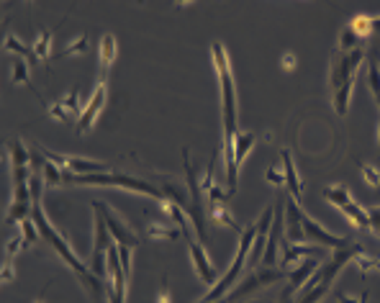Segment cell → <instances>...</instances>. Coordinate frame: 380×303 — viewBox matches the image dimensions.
<instances>
[{"label": "cell", "mask_w": 380, "mask_h": 303, "mask_svg": "<svg viewBox=\"0 0 380 303\" xmlns=\"http://www.w3.org/2000/svg\"><path fill=\"white\" fill-rule=\"evenodd\" d=\"M116 36L114 34H106L100 39V49H98V57H100V80H108V72H111V65L116 60Z\"/></svg>", "instance_id": "d6986e66"}, {"label": "cell", "mask_w": 380, "mask_h": 303, "mask_svg": "<svg viewBox=\"0 0 380 303\" xmlns=\"http://www.w3.org/2000/svg\"><path fill=\"white\" fill-rule=\"evenodd\" d=\"M119 257H121V268L126 272V277L131 275V247H121L119 244Z\"/></svg>", "instance_id": "4dcf8cb0"}, {"label": "cell", "mask_w": 380, "mask_h": 303, "mask_svg": "<svg viewBox=\"0 0 380 303\" xmlns=\"http://www.w3.org/2000/svg\"><path fill=\"white\" fill-rule=\"evenodd\" d=\"M106 101H108V80H98V88H95V93H93V98H90V103H87V108L82 111L80 121H77V134L90 131V126L95 123V119H98V114L103 111Z\"/></svg>", "instance_id": "7c38bea8"}, {"label": "cell", "mask_w": 380, "mask_h": 303, "mask_svg": "<svg viewBox=\"0 0 380 303\" xmlns=\"http://www.w3.org/2000/svg\"><path fill=\"white\" fill-rule=\"evenodd\" d=\"M254 234H257V224H252L249 229H244L241 231V244H239V252H237V257H234V263H232V268L224 272V277L219 280V285H214L211 288V293H208L206 298L200 303H214V301H221V298L227 296L229 293V288L232 285H237V280H239V272H241V268L247 265V260H249V252H252V244H254Z\"/></svg>", "instance_id": "277c9868"}, {"label": "cell", "mask_w": 380, "mask_h": 303, "mask_svg": "<svg viewBox=\"0 0 380 303\" xmlns=\"http://www.w3.org/2000/svg\"><path fill=\"white\" fill-rule=\"evenodd\" d=\"M87 52V34L77 36V41H72L70 47H65L60 54H57V60H65V57H72V54H85Z\"/></svg>", "instance_id": "4316f807"}, {"label": "cell", "mask_w": 380, "mask_h": 303, "mask_svg": "<svg viewBox=\"0 0 380 303\" xmlns=\"http://www.w3.org/2000/svg\"><path fill=\"white\" fill-rule=\"evenodd\" d=\"M367 216H370V231H375L380 236V206H373V209L367 211Z\"/></svg>", "instance_id": "e575fe53"}, {"label": "cell", "mask_w": 380, "mask_h": 303, "mask_svg": "<svg viewBox=\"0 0 380 303\" xmlns=\"http://www.w3.org/2000/svg\"><path fill=\"white\" fill-rule=\"evenodd\" d=\"M183 165H185L188 190H190V211H188V216L193 219V226H195V231H198L200 242L206 244L208 234H206V224H203V209H200V185H198V175H195V167H193V162H190V152H188V149H183Z\"/></svg>", "instance_id": "ba28073f"}, {"label": "cell", "mask_w": 380, "mask_h": 303, "mask_svg": "<svg viewBox=\"0 0 380 303\" xmlns=\"http://www.w3.org/2000/svg\"><path fill=\"white\" fill-rule=\"evenodd\" d=\"M291 296H293V293H288V290H283V293H281V301H278V303H295Z\"/></svg>", "instance_id": "74e56055"}, {"label": "cell", "mask_w": 380, "mask_h": 303, "mask_svg": "<svg viewBox=\"0 0 380 303\" xmlns=\"http://www.w3.org/2000/svg\"><path fill=\"white\" fill-rule=\"evenodd\" d=\"M362 57H365L362 47L352 49V52H342V57H340V54L334 57L332 70H329V77H332V88L334 90L344 88V85H352L354 72H357V67H360Z\"/></svg>", "instance_id": "52a82bcc"}, {"label": "cell", "mask_w": 380, "mask_h": 303, "mask_svg": "<svg viewBox=\"0 0 380 303\" xmlns=\"http://www.w3.org/2000/svg\"><path fill=\"white\" fill-rule=\"evenodd\" d=\"M316 268H319V263H316L314 257H308V260H303V263H300V268H295L293 272H288V285H286L288 293H295L298 288H303V283H306L308 277L314 275Z\"/></svg>", "instance_id": "ac0fdd59"}, {"label": "cell", "mask_w": 380, "mask_h": 303, "mask_svg": "<svg viewBox=\"0 0 380 303\" xmlns=\"http://www.w3.org/2000/svg\"><path fill=\"white\" fill-rule=\"evenodd\" d=\"M208 214H211V219H214L216 224H221V226H227V229L237 231V234H241V226L237 224V219H234L232 209H229V203H208Z\"/></svg>", "instance_id": "ffe728a7"}, {"label": "cell", "mask_w": 380, "mask_h": 303, "mask_svg": "<svg viewBox=\"0 0 380 303\" xmlns=\"http://www.w3.org/2000/svg\"><path fill=\"white\" fill-rule=\"evenodd\" d=\"M286 226H288V242L303 244V242H314V244H329L332 250H344L349 247L347 236H337L332 231H327L321 224H316L311 216H306L298 209L295 198L286 201Z\"/></svg>", "instance_id": "3957f363"}, {"label": "cell", "mask_w": 380, "mask_h": 303, "mask_svg": "<svg viewBox=\"0 0 380 303\" xmlns=\"http://www.w3.org/2000/svg\"><path fill=\"white\" fill-rule=\"evenodd\" d=\"M185 239H188V252H190V260H193V268H195V272H198V277L206 285H216V268L211 265V260H208L206 250H203L200 244H195V239L190 234H185Z\"/></svg>", "instance_id": "4fadbf2b"}, {"label": "cell", "mask_w": 380, "mask_h": 303, "mask_svg": "<svg viewBox=\"0 0 380 303\" xmlns=\"http://www.w3.org/2000/svg\"><path fill=\"white\" fill-rule=\"evenodd\" d=\"M31 219H33V224H36V229H39V234H41V242H47L49 247H52V250L57 252V255H60L62 260H65V263L75 270V272H77L80 283L85 285L90 296H93V298H103V293H106V283H103V280L95 275L93 270H90V265H82L80 257L70 250V244H67L65 239H62L60 231H57L52 224H49L47 214H44V209H41L39 203H33Z\"/></svg>", "instance_id": "7a4b0ae2"}, {"label": "cell", "mask_w": 380, "mask_h": 303, "mask_svg": "<svg viewBox=\"0 0 380 303\" xmlns=\"http://www.w3.org/2000/svg\"><path fill=\"white\" fill-rule=\"evenodd\" d=\"M254 144H257V134H254V131L237 134V142H234V162H237V167H239L241 162L247 160V155L252 152Z\"/></svg>", "instance_id": "7402d4cb"}, {"label": "cell", "mask_w": 380, "mask_h": 303, "mask_svg": "<svg viewBox=\"0 0 380 303\" xmlns=\"http://www.w3.org/2000/svg\"><path fill=\"white\" fill-rule=\"evenodd\" d=\"M93 209L103 214V219H106V224H108V231H111V236L116 239V244H121V247H131V250L139 244L136 231H134L114 209H108L106 201H93Z\"/></svg>", "instance_id": "30bf717a"}, {"label": "cell", "mask_w": 380, "mask_h": 303, "mask_svg": "<svg viewBox=\"0 0 380 303\" xmlns=\"http://www.w3.org/2000/svg\"><path fill=\"white\" fill-rule=\"evenodd\" d=\"M147 234L152 239H165V242H175L178 236H183V231L175 226L173 221H152L147 226Z\"/></svg>", "instance_id": "44dd1931"}, {"label": "cell", "mask_w": 380, "mask_h": 303, "mask_svg": "<svg viewBox=\"0 0 380 303\" xmlns=\"http://www.w3.org/2000/svg\"><path fill=\"white\" fill-rule=\"evenodd\" d=\"M157 303H173V290H170V277H162L160 293H157Z\"/></svg>", "instance_id": "f546056e"}, {"label": "cell", "mask_w": 380, "mask_h": 303, "mask_svg": "<svg viewBox=\"0 0 380 303\" xmlns=\"http://www.w3.org/2000/svg\"><path fill=\"white\" fill-rule=\"evenodd\" d=\"M6 49L8 52H16L18 57H23L26 62H36V54H33V47H26V44H21L16 36H8L6 39Z\"/></svg>", "instance_id": "d4e9b609"}, {"label": "cell", "mask_w": 380, "mask_h": 303, "mask_svg": "<svg viewBox=\"0 0 380 303\" xmlns=\"http://www.w3.org/2000/svg\"><path fill=\"white\" fill-rule=\"evenodd\" d=\"M47 111H49V116H52L54 121H62V123L72 121V116L80 111V93H77V88L70 90L62 101L47 103Z\"/></svg>", "instance_id": "9a60e30c"}, {"label": "cell", "mask_w": 380, "mask_h": 303, "mask_svg": "<svg viewBox=\"0 0 380 303\" xmlns=\"http://www.w3.org/2000/svg\"><path fill=\"white\" fill-rule=\"evenodd\" d=\"M273 216H275V203L270 209H265L262 219L257 221V234H254V244H252V252H249V265H257L262 260L267 250V234H270V226H273Z\"/></svg>", "instance_id": "5bb4252c"}, {"label": "cell", "mask_w": 380, "mask_h": 303, "mask_svg": "<svg viewBox=\"0 0 380 303\" xmlns=\"http://www.w3.org/2000/svg\"><path fill=\"white\" fill-rule=\"evenodd\" d=\"M288 272L286 270H278V268H260V270H254L252 275L247 277V280H241L237 288L232 290V293H227V296L221 298L219 303H241L244 298H249L252 293H257V290L267 288V285H273V283H281V280H286Z\"/></svg>", "instance_id": "5b68a950"}, {"label": "cell", "mask_w": 380, "mask_h": 303, "mask_svg": "<svg viewBox=\"0 0 380 303\" xmlns=\"http://www.w3.org/2000/svg\"><path fill=\"white\" fill-rule=\"evenodd\" d=\"M11 77H13L16 85H28V67H26V62H23V60H13Z\"/></svg>", "instance_id": "f1b7e54d"}, {"label": "cell", "mask_w": 380, "mask_h": 303, "mask_svg": "<svg viewBox=\"0 0 380 303\" xmlns=\"http://www.w3.org/2000/svg\"><path fill=\"white\" fill-rule=\"evenodd\" d=\"M324 198L332 203L334 209H340L342 214L347 216L354 229L370 231V216H367V211L362 209V206H357L344 188H324Z\"/></svg>", "instance_id": "8992f818"}, {"label": "cell", "mask_w": 380, "mask_h": 303, "mask_svg": "<svg viewBox=\"0 0 380 303\" xmlns=\"http://www.w3.org/2000/svg\"><path fill=\"white\" fill-rule=\"evenodd\" d=\"M281 67L286 70V72H293L295 67H298V60H295V54L293 52H286L281 57Z\"/></svg>", "instance_id": "1f68e13d"}, {"label": "cell", "mask_w": 380, "mask_h": 303, "mask_svg": "<svg viewBox=\"0 0 380 303\" xmlns=\"http://www.w3.org/2000/svg\"><path fill=\"white\" fill-rule=\"evenodd\" d=\"M41 155L47 157V162L57 165L60 170H67V172H75V175H95V172H111L106 162H93L85 160V157H67V155H57L52 149H39Z\"/></svg>", "instance_id": "9c48e42d"}, {"label": "cell", "mask_w": 380, "mask_h": 303, "mask_svg": "<svg viewBox=\"0 0 380 303\" xmlns=\"http://www.w3.org/2000/svg\"><path fill=\"white\" fill-rule=\"evenodd\" d=\"M367 293H362V298H352V296H340V301L337 303H365Z\"/></svg>", "instance_id": "8d00e7d4"}, {"label": "cell", "mask_w": 380, "mask_h": 303, "mask_svg": "<svg viewBox=\"0 0 380 303\" xmlns=\"http://www.w3.org/2000/svg\"><path fill=\"white\" fill-rule=\"evenodd\" d=\"M281 160H283V177H286V188L291 190V196H293L295 201H300V196H303V185H300L298 175H295L293 155H291L288 149H283V152H281Z\"/></svg>", "instance_id": "e0dca14e"}, {"label": "cell", "mask_w": 380, "mask_h": 303, "mask_svg": "<svg viewBox=\"0 0 380 303\" xmlns=\"http://www.w3.org/2000/svg\"><path fill=\"white\" fill-rule=\"evenodd\" d=\"M267 180L273 182V185H286V177H283V170L278 167V165H275V167H270L267 170Z\"/></svg>", "instance_id": "836d02e7"}, {"label": "cell", "mask_w": 380, "mask_h": 303, "mask_svg": "<svg viewBox=\"0 0 380 303\" xmlns=\"http://www.w3.org/2000/svg\"><path fill=\"white\" fill-rule=\"evenodd\" d=\"M283 216H286V198L275 201V216L273 226H270V236H267V250L262 255V268H275L278 265V247H281V231H283Z\"/></svg>", "instance_id": "8fae6325"}, {"label": "cell", "mask_w": 380, "mask_h": 303, "mask_svg": "<svg viewBox=\"0 0 380 303\" xmlns=\"http://www.w3.org/2000/svg\"><path fill=\"white\" fill-rule=\"evenodd\" d=\"M23 247H26V239H23V236H13V239L6 244V252L8 255H18Z\"/></svg>", "instance_id": "d6a6232c"}, {"label": "cell", "mask_w": 380, "mask_h": 303, "mask_svg": "<svg viewBox=\"0 0 380 303\" xmlns=\"http://www.w3.org/2000/svg\"><path fill=\"white\" fill-rule=\"evenodd\" d=\"M0 277H3V283H11V280L16 277L13 265H11V263H3V275H0Z\"/></svg>", "instance_id": "d590c367"}, {"label": "cell", "mask_w": 380, "mask_h": 303, "mask_svg": "<svg viewBox=\"0 0 380 303\" xmlns=\"http://www.w3.org/2000/svg\"><path fill=\"white\" fill-rule=\"evenodd\" d=\"M44 298H47V288L41 290V296H39V298H36V301H33V303H47V301H44Z\"/></svg>", "instance_id": "f35d334b"}, {"label": "cell", "mask_w": 380, "mask_h": 303, "mask_svg": "<svg viewBox=\"0 0 380 303\" xmlns=\"http://www.w3.org/2000/svg\"><path fill=\"white\" fill-rule=\"evenodd\" d=\"M352 265L357 270H360L362 275H370V272H380V257H370L365 255V252H360V255L354 257Z\"/></svg>", "instance_id": "cb8c5ba5"}, {"label": "cell", "mask_w": 380, "mask_h": 303, "mask_svg": "<svg viewBox=\"0 0 380 303\" xmlns=\"http://www.w3.org/2000/svg\"><path fill=\"white\" fill-rule=\"evenodd\" d=\"M360 175H362V180H365L367 185H373V188H380V170L375 167V165L365 162V165L360 167Z\"/></svg>", "instance_id": "83f0119b"}, {"label": "cell", "mask_w": 380, "mask_h": 303, "mask_svg": "<svg viewBox=\"0 0 380 303\" xmlns=\"http://www.w3.org/2000/svg\"><path fill=\"white\" fill-rule=\"evenodd\" d=\"M211 57H214L216 72H219V90H221V119H224V162H227V182H229V196L234 198L237 193V162H234V142H237V88H234V75H232V62L221 41L211 44Z\"/></svg>", "instance_id": "6da1fadb"}, {"label": "cell", "mask_w": 380, "mask_h": 303, "mask_svg": "<svg viewBox=\"0 0 380 303\" xmlns=\"http://www.w3.org/2000/svg\"><path fill=\"white\" fill-rule=\"evenodd\" d=\"M21 236L26 239V247H28V244H33V242H39V239H41V234H39V229H36V224H33L31 216L21 221Z\"/></svg>", "instance_id": "484cf974"}, {"label": "cell", "mask_w": 380, "mask_h": 303, "mask_svg": "<svg viewBox=\"0 0 380 303\" xmlns=\"http://www.w3.org/2000/svg\"><path fill=\"white\" fill-rule=\"evenodd\" d=\"M33 54H36V60L49 62V57H52V31L49 28H44L39 39L33 41Z\"/></svg>", "instance_id": "603a6c76"}, {"label": "cell", "mask_w": 380, "mask_h": 303, "mask_svg": "<svg viewBox=\"0 0 380 303\" xmlns=\"http://www.w3.org/2000/svg\"><path fill=\"white\" fill-rule=\"evenodd\" d=\"M283 270H291L298 260L303 257H319L321 255V247H306V244H293L283 239Z\"/></svg>", "instance_id": "2e32d148"}, {"label": "cell", "mask_w": 380, "mask_h": 303, "mask_svg": "<svg viewBox=\"0 0 380 303\" xmlns=\"http://www.w3.org/2000/svg\"><path fill=\"white\" fill-rule=\"evenodd\" d=\"M375 142L380 144V121H378V128H375Z\"/></svg>", "instance_id": "ab89813d"}]
</instances>
